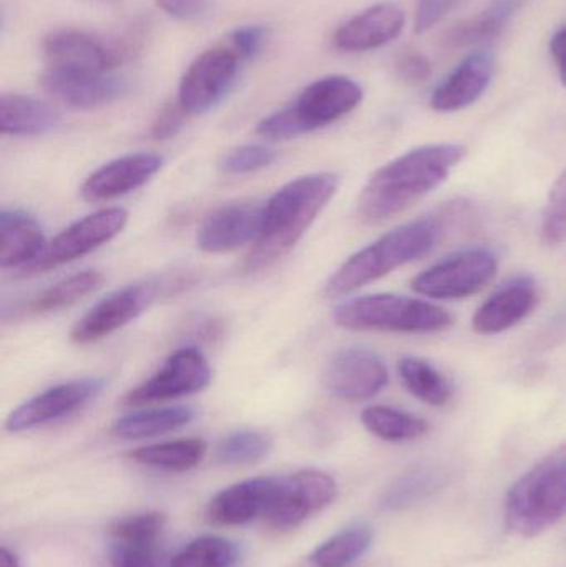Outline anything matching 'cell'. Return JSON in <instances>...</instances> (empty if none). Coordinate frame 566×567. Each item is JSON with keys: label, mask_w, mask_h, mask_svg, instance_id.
Here are the masks:
<instances>
[{"label": "cell", "mask_w": 566, "mask_h": 567, "mask_svg": "<svg viewBox=\"0 0 566 567\" xmlns=\"http://www.w3.org/2000/svg\"><path fill=\"white\" fill-rule=\"evenodd\" d=\"M238 546L219 536H202L173 558L169 567H235Z\"/></svg>", "instance_id": "33"}, {"label": "cell", "mask_w": 566, "mask_h": 567, "mask_svg": "<svg viewBox=\"0 0 566 567\" xmlns=\"http://www.w3.org/2000/svg\"><path fill=\"white\" fill-rule=\"evenodd\" d=\"M281 478H253L236 483L219 492L208 506L213 523L223 526H241L266 518L278 498Z\"/></svg>", "instance_id": "20"}, {"label": "cell", "mask_w": 566, "mask_h": 567, "mask_svg": "<svg viewBox=\"0 0 566 567\" xmlns=\"http://www.w3.org/2000/svg\"><path fill=\"white\" fill-rule=\"evenodd\" d=\"M405 25V13L394 3H378L342 23L332 37L336 49L359 53L394 42Z\"/></svg>", "instance_id": "21"}, {"label": "cell", "mask_w": 566, "mask_h": 567, "mask_svg": "<svg viewBox=\"0 0 566 567\" xmlns=\"http://www.w3.org/2000/svg\"><path fill=\"white\" fill-rule=\"evenodd\" d=\"M60 113L50 103L19 93L0 95V133L9 136H40L59 126Z\"/></svg>", "instance_id": "24"}, {"label": "cell", "mask_w": 566, "mask_h": 567, "mask_svg": "<svg viewBox=\"0 0 566 567\" xmlns=\"http://www.w3.org/2000/svg\"><path fill=\"white\" fill-rule=\"evenodd\" d=\"M155 297L156 286L150 282L128 284L122 289L113 290L73 326L70 339L76 346H89L109 337L145 312Z\"/></svg>", "instance_id": "14"}, {"label": "cell", "mask_w": 566, "mask_h": 567, "mask_svg": "<svg viewBox=\"0 0 566 567\" xmlns=\"http://www.w3.org/2000/svg\"><path fill=\"white\" fill-rule=\"evenodd\" d=\"M105 389V380L80 379L47 389L17 406L6 422L10 433L27 432L65 419L92 402Z\"/></svg>", "instance_id": "12"}, {"label": "cell", "mask_w": 566, "mask_h": 567, "mask_svg": "<svg viewBox=\"0 0 566 567\" xmlns=\"http://www.w3.org/2000/svg\"><path fill=\"white\" fill-rule=\"evenodd\" d=\"M195 412L188 406H163V409L142 410L116 420L112 433L122 440H145L166 435L189 425Z\"/></svg>", "instance_id": "27"}, {"label": "cell", "mask_w": 566, "mask_h": 567, "mask_svg": "<svg viewBox=\"0 0 566 567\" xmlns=\"http://www.w3.org/2000/svg\"><path fill=\"white\" fill-rule=\"evenodd\" d=\"M364 99L361 85L344 75H329L309 83L289 103L301 135L325 128L358 109Z\"/></svg>", "instance_id": "10"}, {"label": "cell", "mask_w": 566, "mask_h": 567, "mask_svg": "<svg viewBox=\"0 0 566 567\" xmlns=\"http://www.w3.org/2000/svg\"><path fill=\"white\" fill-rule=\"evenodd\" d=\"M525 2L527 0H494L477 16L469 17L452 27L444 35V45L452 50L464 49L495 39Z\"/></svg>", "instance_id": "26"}, {"label": "cell", "mask_w": 566, "mask_h": 567, "mask_svg": "<svg viewBox=\"0 0 566 567\" xmlns=\"http://www.w3.org/2000/svg\"><path fill=\"white\" fill-rule=\"evenodd\" d=\"M272 440L258 430L229 433L216 446V458L225 465H251L268 456Z\"/></svg>", "instance_id": "34"}, {"label": "cell", "mask_w": 566, "mask_h": 567, "mask_svg": "<svg viewBox=\"0 0 566 567\" xmlns=\"http://www.w3.org/2000/svg\"><path fill=\"white\" fill-rule=\"evenodd\" d=\"M40 85L56 102L69 109L93 110L119 102L128 95L130 82L109 73H60L45 70Z\"/></svg>", "instance_id": "16"}, {"label": "cell", "mask_w": 566, "mask_h": 567, "mask_svg": "<svg viewBox=\"0 0 566 567\" xmlns=\"http://www.w3.org/2000/svg\"><path fill=\"white\" fill-rule=\"evenodd\" d=\"M278 155L275 150L263 145H245L231 150L223 158L222 172L226 175L239 176L249 175V173L261 172L269 168L276 162Z\"/></svg>", "instance_id": "39"}, {"label": "cell", "mask_w": 566, "mask_h": 567, "mask_svg": "<svg viewBox=\"0 0 566 567\" xmlns=\"http://www.w3.org/2000/svg\"><path fill=\"white\" fill-rule=\"evenodd\" d=\"M498 262L485 248L465 249L435 262L415 276L411 287L419 296L438 300H457L474 296L494 281Z\"/></svg>", "instance_id": "6"}, {"label": "cell", "mask_w": 566, "mask_h": 567, "mask_svg": "<svg viewBox=\"0 0 566 567\" xmlns=\"http://www.w3.org/2000/svg\"><path fill=\"white\" fill-rule=\"evenodd\" d=\"M163 158L156 153L140 152L120 156L93 172L80 188L89 203L112 202L142 188L162 169Z\"/></svg>", "instance_id": "17"}, {"label": "cell", "mask_w": 566, "mask_h": 567, "mask_svg": "<svg viewBox=\"0 0 566 567\" xmlns=\"http://www.w3.org/2000/svg\"><path fill=\"white\" fill-rule=\"evenodd\" d=\"M537 302L538 289L534 278L515 276L478 307L472 327L481 336H497L527 319Z\"/></svg>", "instance_id": "18"}, {"label": "cell", "mask_w": 566, "mask_h": 567, "mask_svg": "<svg viewBox=\"0 0 566 567\" xmlns=\"http://www.w3.org/2000/svg\"><path fill=\"white\" fill-rule=\"evenodd\" d=\"M102 275L99 271H83L69 276L62 281L37 293L22 312L25 316H42V313L59 312L75 306L83 297L90 296L102 286Z\"/></svg>", "instance_id": "31"}, {"label": "cell", "mask_w": 566, "mask_h": 567, "mask_svg": "<svg viewBox=\"0 0 566 567\" xmlns=\"http://www.w3.org/2000/svg\"><path fill=\"white\" fill-rule=\"evenodd\" d=\"M336 326L358 332L434 333L452 326L447 310L424 299L369 293L344 300L332 310Z\"/></svg>", "instance_id": "5"}, {"label": "cell", "mask_w": 566, "mask_h": 567, "mask_svg": "<svg viewBox=\"0 0 566 567\" xmlns=\"http://www.w3.org/2000/svg\"><path fill=\"white\" fill-rule=\"evenodd\" d=\"M0 567H20L19 559L9 549H0Z\"/></svg>", "instance_id": "46"}, {"label": "cell", "mask_w": 566, "mask_h": 567, "mask_svg": "<svg viewBox=\"0 0 566 567\" xmlns=\"http://www.w3.org/2000/svg\"><path fill=\"white\" fill-rule=\"evenodd\" d=\"M243 60L231 47L218 45L196 56L183 73L178 102L188 115L215 109L235 86Z\"/></svg>", "instance_id": "7"}, {"label": "cell", "mask_w": 566, "mask_h": 567, "mask_svg": "<svg viewBox=\"0 0 566 567\" xmlns=\"http://www.w3.org/2000/svg\"><path fill=\"white\" fill-rule=\"evenodd\" d=\"M186 116H188V113L183 110V106L179 105L178 100H176V102L168 103V105H166L165 109L159 112V115L156 116L155 122H153V138H172V136H175L176 133L179 132V128H182Z\"/></svg>", "instance_id": "44"}, {"label": "cell", "mask_w": 566, "mask_h": 567, "mask_svg": "<svg viewBox=\"0 0 566 567\" xmlns=\"http://www.w3.org/2000/svg\"><path fill=\"white\" fill-rule=\"evenodd\" d=\"M444 216H425L385 233L352 255L325 286L329 299L349 296L428 256L444 235Z\"/></svg>", "instance_id": "3"}, {"label": "cell", "mask_w": 566, "mask_h": 567, "mask_svg": "<svg viewBox=\"0 0 566 567\" xmlns=\"http://www.w3.org/2000/svg\"><path fill=\"white\" fill-rule=\"evenodd\" d=\"M45 235L33 216L17 209L0 213V268L25 271L45 251Z\"/></svg>", "instance_id": "23"}, {"label": "cell", "mask_w": 566, "mask_h": 567, "mask_svg": "<svg viewBox=\"0 0 566 567\" xmlns=\"http://www.w3.org/2000/svg\"><path fill=\"white\" fill-rule=\"evenodd\" d=\"M550 53L557 63L558 75L566 89V27L555 32L550 40Z\"/></svg>", "instance_id": "45"}, {"label": "cell", "mask_w": 566, "mask_h": 567, "mask_svg": "<svg viewBox=\"0 0 566 567\" xmlns=\"http://www.w3.org/2000/svg\"><path fill=\"white\" fill-rule=\"evenodd\" d=\"M447 483V473L435 465H418L399 475L379 498L382 513H399L414 508L441 492Z\"/></svg>", "instance_id": "25"}, {"label": "cell", "mask_w": 566, "mask_h": 567, "mask_svg": "<svg viewBox=\"0 0 566 567\" xmlns=\"http://www.w3.org/2000/svg\"><path fill=\"white\" fill-rule=\"evenodd\" d=\"M206 452H208V445L203 440L185 439L142 446L130 453V456L140 465L152 466V468L188 472L203 462Z\"/></svg>", "instance_id": "32"}, {"label": "cell", "mask_w": 566, "mask_h": 567, "mask_svg": "<svg viewBox=\"0 0 566 567\" xmlns=\"http://www.w3.org/2000/svg\"><path fill=\"white\" fill-rule=\"evenodd\" d=\"M361 422L369 433L389 443L414 442L428 435L431 430L428 420L414 413L384 405L364 409L361 413Z\"/></svg>", "instance_id": "29"}, {"label": "cell", "mask_w": 566, "mask_h": 567, "mask_svg": "<svg viewBox=\"0 0 566 567\" xmlns=\"http://www.w3.org/2000/svg\"><path fill=\"white\" fill-rule=\"evenodd\" d=\"M566 518V445L548 453L505 496L504 522L518 538L544 535Z\"/></svg>", "instance_id": "4"}, {"label": "cell", "mask_w": 566, "mask_h": 567, "mask_svg": "<svg viewBox=\"0 0 566 567\" xmlns=\"http://www.w3.org/2000/svg\"><path fill=\"white\" fill-rule=\"evenodd\" d=\"M322 382L336 399L364 402L374 399L389 383V372L381 357L368 349H342L326 363Z\"/></svg>", "instance_id": "11"}, {"label": "cell", "mask_w": 566, "mask_h": 567, "mask_svg": "<svg viewBox=\"0 0 566 567\" xmlns=\"http://www.w3.org/2000/svg\"><path fill=\"white\" fill-rule=\"evenodd\" d=\"M462 0H418L415 6V33H425L445 19Z\"/></svg>", "instance_id": "42"}, {"label": "cell", "mask_w": 566, "mask_h": 567, "mask_svg": "<svg viewBox=\"0 0 566 567\" xmlns=\"http://www.w3.org/2000/svg\"><path fill=\"white\" fill-rule=\"evenodd\" d=\"M541 238L548 248L566 241V169L548 195L542 216Z\"/></svg>", "instance_id": "36"}, {"label": "cell", "mask_w": 566, "mask_h": 567, "mask_svg": "<svg viewBox=\"0 0 566 567\" xmlns=\"http://www.w3.org/2000/svg\"><path fill=\"white\" fill-rule=\"evenodd\" d=\"M339 183L336 173H312L279 188L265 205L261 233L246 258V271L268 268L291 251L335 198Z\"/></svg>", "instance_id": "2"}, {"label": "cell", "mask_w": 566, "mask_h": 567, "mask_svg": "<svg viewBox=\"0 0 566 567\" xmlns=\"http://www.w3.org/2000/svg\"><path fill=\"white\" fill-rule=\"evenodd\" d=\"M126 223L128 213L122 208L100 209L93 215L85 216L59 233L47 245L43 255L22 271V275H39L56 266L76 261L115 239L125 229Z\"/></svg>", "instance_id": "8"}, {"label": "cell", "mask_w": 566, "mask_h": 567, "mask_svg": "<svg viewBox=\"0 0 566 567\" xmlns=\"http://www.w3.org/2000/svg\"><path fill=\"white\" fill-rule=\"evenodd\" d=\"M43 56L50 72L109 73L112 72L109 50L103 37L82 30H55L43 40Z\"/></svg>", "instance_id": "19"}, {"label": "cell", "mask_w": 566, "mask_h": 567, "mask_svg": "<svg viewBox=\"0 0 566 567\" xmlns=\"http://www.w3.org/2000/svg\"><path fill=\"white\" fill-rule=\"evenodd\" d=\"M112 567H159L162 549L159 542H138V539H113Z\"/></svg>", "instance_id": "37"}, {"label": "cell", "mask_w": 566, "mask_h": 567, "mask_svg": "<svg viewBox=\"0 0 566 567\" xmlns=\"http://www.w3.org/2000/svg\"><path fill=\"white\" fill-rule=\"evenodd\" d=\"M338 495V485L328 473L305 470L281 478L278 498L266 516L276 529H292L316 513L331 505Z\"/></svg>", "instance_id": "13"}, {"label": "cell", "mask_w": 566, "mask_h": 567, "mask_svg": "<svg viewBox=\"0 0 566 567\" xmlns=\"http://www.w3.org/2000/svg\"><path fill=\"white\" fill-rule=\"evenodd\" d=\"M494 59L488 53H471L431 96L435 112L452 113L474 105L491 85Z\"/></svg>", "instance_id": "22"}, {"label": "cell", "mask_w": 566, "mask_h": 567, "mask_svg": "<svg viewBox=\"0 0 566 567\" xmlns=\"http://www.w3.org/2000/svg\"><path fill=\"white\" fill-rule=\"evenodd\" d=\"M374 529L369 523L358 522L339 529L312 553V567H349L371 548Z\"/></svg>", "instance_id": "28"}, {"label": "cell", "mask_w": 566, "mask_h": 567, "mask_svg": "<svg viewBox=\"0 0 566 567\" xmlns=\"http://www.w3.org/2000/svg\"><path fill=\"white\" fill-rule=\"evenodd\" d=\"M265 219V205L236 202L209 213L196 233V246L208 255H225L243 246L255 245Z\"/></svg>", "instance_id": "15"}, {"label": "cell", "mask_w": 566, "mask_h": 567, "mask_svg": "<svg viewBox=\"0 0 566 567\" xmlns=\"http://www.w3.org/2000/svg\"><path fill=\"white\" fill-rule=\"evenodd\" d=\"M155 3L166 16L182 22H198L212 9V0H155Z\"/></svg>", "instance_id": "43"}, {"label": "cell", "mask_w": 566, "mask_h": 567, "mask_svg": "<svg viewBox=\"0 0 566 567\" xmlns=\"http://www.w3.org/2000/svg\"><path fill=\"white\" fill-rule=\"evenodd\" d=\"M268 39V27L259 25V23L243 25L229 33V47L245 62V60L256 59L265 49Z\"/></svg>", "instance_id": "40"}, {"label": "cell", "mask_w": 566, "mask_h": 567, "mask_svg": "<svg viewBox=\"0 0 566 567\" xmlns=\"http://www.w3.org/2000/svg\"><path fill=\"white\" fill-rule=\"evenodd\" d=\"M212 383V367L196 347H183L166 359L162 369L125 395L126 405H146L203 392Z\"/></svg>", "instance_id": "9"}, {"label": "cell", "mask_w": 566, "mask_h": 567, "mask_svg": "<svg viewBox=\"0 0 566 567\" xmlns=\"http://www.w3.org/2000/svg\"><path fill=\"white\" fill-rule=\"evenodd\" d=\"M150 23L143 19L132 20L116 32L103 37L106 50H109L112 69L132 62L145 49L146 39L150 35Z\"/></svg>", "instance_id": "35"}, {"label": "cell", "mask_w": 566, "mask_h": 567, "mask_svg": "<svg viewBox=\"0 0 566 567\" xmlns=\"http://www.w3.org/2000/svg\"><path fill=\"white\" fill-rule=\"evenodd\" d=\"M166 526V516L159 512L140 513L126 516L113 523L110 533L113 539H138V542H159Z\"/></svg>", "instance_id": "38"}, {"label": "cell", "mask_w": 566, "mask_h": 567, "mask_svg": "<svg viewBox=\"0 0 566 567\" xmlns=\"http://www.w3.org/2000/svg\"><path fill=\"white\" fill-rule=\"evenodd\" d=\"M106 2H112V0H106Z\"/></svg>", "instance_id": "47"}, {"label": "cell", "mask_w": 566, "mask_h": 567, "mask_svg": "<svg viewBox=\"0 0 566 567\" xmlns=\"http://www.w3.org/2000/svg\"><path fill=\"white\" fill-rule=\"evenodd\" d=\"M395 75L408 85H421L431 79V60L418 50H405L395 60Z\"/></svg>", "instance_id": "41"}, {"label": "cell", "mask_w": 566, "mask_h": 567, "mask_svg": "<svg viewBox=\"0 0 566 567\" xmlns=\"http://www.w3.org/2000/svg\"><path fill=\"white\" fill-rule=\"evenodd\" d=\"M398 369L405 390L428 405L444 406L454 396V386L449 379L421 357H404Z\"/></svg>", "instance_id": "30"}, {"label": "cell", "mask_w": 566, "mask_h": 567, "mask_svg": "<svg viewBox=\"0 0 566 567\" xmlns=\"http://www.w3.org/2000/svg\"><path fill=\"white\" fill-rule=\"evenodd\" d=\"M467 155L457 143L424 145L404 153L379 168L362 188L358 215L368 225H379L404 213L438 189Z\"/></svg>", "instance_id": "1"}]
</instances>
